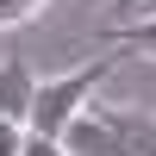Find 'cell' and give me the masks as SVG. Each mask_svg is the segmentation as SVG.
I'll list each match as a JSON object with an SVG mask.
<instances>
[{"label":"cell","instance_id":"obj_2","mask_svg":"<svg viewBox=\"0 0 156 156\" xmlns=\"http://www.w3.org/2000/svg\"><path fill=\"white\" fill-rule=\"evenodd\" d=\"M69 156H131V137H125V112L106 106V100H87L56 137Z\"/></svg>","mask_w":156,"mask_h":156},{"label":"cell","instance_id":"obj_1","mask_svg":"<svg viewBox=\"0 0 156 156\" xmlns=\"http://www.w3.org/2000/svg\"><path fill=\"white\" fill-rule=\"evenodd\" d=\"M112 62H119V56H100V62H87V69H69V75L37 81V87H31V112H25V131H37V137H62V125H69L75 112L100 94V81L112 75Z\"/></svg>","mask_w":156,"mask_h":156},{"label":"cell","instance_id":"obj_5","mask_svg":"<svg viewBox=\"0 0 156 156\" xmlns=\"http://www.w3.org/2000/svg\"><path fill=\"white\" fill-rule=\"evenodd\" d=\"M37 12H44V0H0V31H12V25L37 19Z\"/></svg>","mask_w":156,"mask_h":156},{"label":"cell","instance_id":"obj_6","mask_svg":"<svg viewBox=\"0 0 156 156\" xmlns=\"http://www.w3.org/2000/svg\"><path fill=\"white\" fill-rule=\"evenodd\" d=\"M19 156H69L56 144V137H37V131H25V144H19Z\"/></svg>","mask_w":156,"mask_h":156},{"label":"cell","instance_id":"obj_7","mask_svg":"<svg viewBox=\"0 0 156 156\" xmlns=\"http://www.w3.org/2000/svg\"><path fill=\"white\" fill-rule=\"evenodd\" d=\"M19 144H25V125L19 119H0V156H19Z\"/></svg>","mask_w":156,"mask_h":156},{"label":"cell","instance_id":"obj_3","mask_svg":"<svg viewBox=\"0 0 156 156\" xmlns=\"http://www.w3.org/2000/svg\"><path fill=\"white\" fill-rule=\"evenodd\" d=\"M31 87H37V75L25 69V56H6V62H0V119H19V125H25Z\"/></svg>","mask_w":156,"mask_h":156},{"label":"cell","instance_id":"obj_4","mask_svg":"<svg viewBox=\"0 0 156 156\" xmlns=\"http://www.w3.org/2000/svg\"><path fill=\"white\" fill-rule=\"evenodd\" d=\"M125 137H131V156H156V119L150 112H125Z\"/></svg>","mask_w":156,"mask_h":156}]
</instances>
